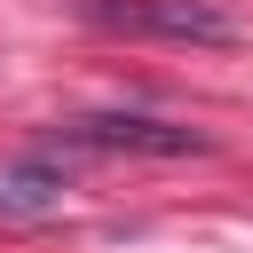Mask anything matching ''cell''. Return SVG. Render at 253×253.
I'll list each match as a JSON object with an SVG mask.
<instances>
[{"label":"cell","instance_id":"2","mask_svg":"<svg viewBox=\"0 0 253 253\" xmlns=\"http://www.w3.org/2000/svg\"><path fill=\"white\" fill-rule=\"evenodd\" d=\"M87 24L126 32V40H198V47H229L237 24L206 0H79Z\"/></svg>","mask_w":253,"mask_h":253},{"label":"cell","instance_id":"1","mask_svg":"<svg viewBox=\"0 0 253 253\" xmlns=\"http://www.w3.org/2000/svg\"><path fill=\"white\" fill-rule=\"evenodd\" d=\"M47 150H103V158H198L206 134L174 126V119H142V111H87L63 119L47 134Z\"/></svg>","mask_w":253,"mask_h":253}]
</instances>
